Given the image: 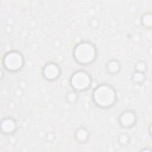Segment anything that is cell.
I'll use <instances>...</instances> for the list:
<instances>
[{
    "label": "cell",
    "mask_w": 152,
    "mask_h": 152,
    "mask_svg": "<svg viewBox=\"0 0 152 152\" xmlns=\"http://www.w3.org/2000/svg\"><path fill=\"white\" fill-rule=\"evenodd\" d=\"M91 98L96 106L102 109H107L115 104L118 100V95L112 86L102 83L93 89Z\"/></svg>",
    "instance_id": "1"
},
{
    "label": "cell",
    "mask_w": 152,
    "mask_h": 152,
    "mask_svg": "<svg viewBox=\"0 0 152 152\" xmlns=\"http://www.w3.org/2000/svg\"><path fill=\"white\" fill-rule=\"evenodd\" d=\"M97 56L96 46L91 42L83 40L77 43L72 50L75 61L81 65H88L94 62Z\"/></svg>",
    "instance_id": "2"
},
{
    "label": "cell",
    "mask_w": 152,
    "mask_h": 152,
    "mask_svg": "<svg viewBox=\"0 0 152 152\" xmlns=\"http://www.w3.org/2000/svg\"><path fill=\"white\" fill-rule=\"evenodd\" d=\"M69 84L72 90L76 92L85 91L90 88L92 78L89 72L84 69L75 71L71 76Z\"/></svg>",
    "instance_id": "3"
},
{
    "label": "cell",
    "mask_w": 152,
    "mask_h": 152,
    "mask_svg": "<svg viewBox=\"0 0 152 152\" xmlns=\"http://www.w3.org/2000/svg\"><path fill=\"white\" fill-rule=\"evenodd\" d=\"M2 63L7 71L15 72L20 71L24 66V58L20 51L12 50L4 55Z\"/></svg>",
    "instance_id": "4"
},
{
    "label": "cell",
    "mask_w": 152,
    "mask_h": 152,
    "mask_svg": "<svg viewBox=\"0 0 152 152\" xmlns=\"http://www.w3.org/2000/svg\"><path fill=\"white\" fill-rule=\"evenodd\" d=\"M61 69L60 66L56 62H49L43 66L42 75L48 81H54L61 75Z\"/></svg>",
    "instance_id": "5"
},
{
    "label": "cell",
    "mask_w": 152,
    "mask_h": 152,
    "mask_svg": "<svg viewBox=\"0 0 152 152\" xmlns=\"http://www.w3.org/2000/svg\"><path fill=\"white\" fill-rule=\"evenodd\" d=\"M118 121L121 127L125 129H128L135 125L137 121V116L134 110L126 109L120 114Z\"/></svg>",
    "instance_id": "6"
},
{
    "label": "cell",
    "mask_w": 152,
    "mask_h": 152,
    "mask_svg": "<svg viewBox=\"0 0 152 152\" xmlns=\"http://www.w3.org/2000/svg\"><path fill=\"white\" fill-rule=\"evenodd\" d=\"M1 129L2 133L5 135H11L14 134L17 129V124L16 121L10 116L4 118L1 120Z\"/></svg>",
    "instance_id": "7"
},
{
    "label": "cell",
    "mask_w": 152,
    "mask_h": 152,
    "mask_svg": "<svg viewBox=\"0 0 152 152\" xmlns=\"http://www.w3.org/2000/svg\"><path fill=\"white\" fill-rule=\"evenodd\" d=\"M106 69L107 73L110 75H116L121 71V63L116 59H111L107 62L106 64Z\"/></svg>",
    "instance_id": "8"
},
{
    "label": "cell",
    "mask_w": 152,
    "mask_h": 152,
    "mask_svg": "<svg viewBox=\"0 0 152 152\" xmlns=\"http://www.w3.org/2000/svg\"><path fill=\"white\" fill-rule=\"evenodd\" d=\"M74 137L76 141L80 144L86 143L90 138V132L84 127L77 128L75 132Z\"/></svg>",
    "instance_id": "9"
},
{
    "label": "cell",
    "mask_w": 152,
    "mask_h": 152,
    "mask_svg": "<svg viewBox=\"0 0 152 152\" xmlns=\"http://www.w3.org/2000/svg\"><path fill=\"white\" fill-rule=\"evenodd\" d=\"M140 23L141 26L145 28L150 29L152 26V15L151 12H146L140 18Z\"/></svg>",
    "instance_id": "10"
},
{
    "label": "cell",
    "mask_w": 152,
    "mask_h": 152,
    "mask_svg": "<svg viewBox=\"0 0 152 152\" xmlns=\"http://www.w3.org/2000/svg\"><path fill=\"white\" fill-rule=\"evenodd\" d=\"M132 80V82L135 84L141 85L144 82L145 80V73L135 71L133 74Z\"/></svg>",
    "instance_id": "11"
},
{
    "label": "cell",
    "mask_w": 152,
    "mask_h": 152,
    "mask_svg": "<svg viewBox=\"0 0 152 152\" xmlns=\"http://www.w3.org/2000/svg\"><path fill=\"white\" fill-rule=\"evenodd\" d=\"M130 140H131V138H130L129 135L125 132L121 133L118 137V143L121 146H123V147H125V146H126L127 145H128L130 142Z\"/></svg>",
    "instance_id": "12"
},
{
    "label": "cell",
    "mask_w": 152,
    "mask_h": 152,
    "mask_svg": "<svg viewBox=\"0 0 152 152\" xmlns=\"http://www.w3.org/2000/svg\"><path fill=\"white\" fill-rule=\"evenodd\" d=\"M147 70V64L144 61L139 60L135 65V71L145 73Z\"/></svg>",
    "instance_id": "13"
},
{
    "label": "cell",
    "mask_w": 152,
    "mask_h": 152,
    "mask_svg": "<svg viewBox=\"0 0 152 152\" xmlns=\"http://www.w3.org/2000/svg\"><path fill=\"white\" fill-rule=\"evenodd\" d=\"M78 98L77 96V92L72 90V91H69L67 94H66V100L68 102L72 103H74L77 101Z\"/></svg>",
    "instance_id": "14"
},
{
    "label": "cell",
    "mask_w": 152,
    "mask_h": 152,
    "mask_svg": "<svg viewBox=\"0 0 152 152\" xmlns=\"http://www.w3.org/2000/svg\"><path fill=\"white\" fill-rule=\"evenodd\" d=\"M90 26L94 28V29H96V28H97L99 26V20L96 18H93L90 20Z\"/></svg>",
    "instance_id": "15"
},
{
    "label": "cell",
    "mask_w": 152,
    "mask_h": 152,
    "mask_svg": "<svg viewBox=\"0 0 152 152\" xmlns=\"http://www.w3.org/2000/svg\"><path fill=\"white\" fill-rule=\"evenodd\" d=\"M47 138L48 140H49V138H50V141L52 140L53 138H54V137H53V133H49L48 134V137H47Z\"/></svg>",
    "instance_id": "16"
}]
</instances>
